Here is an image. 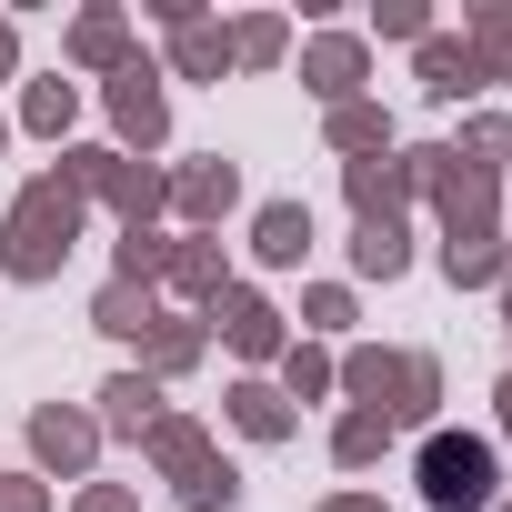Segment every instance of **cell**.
I'll return each mask as SVG.
<instances>
[{
	"instance_id": "cell-18",
	"label": "cell",
	"mask_w": 512,
	"mask_h": 512,
	"mask_svg": "<svg viewBox=\"0 0 512 512\" xmlns=\"http://www.w3.org/2000/svg\"><path fill=\"white\" fill-rule=\"evenodd\" d=\"M201 342H211V332H201L191 312H161V322L141 332V372H151V382H171V372H191V362H201Z\"/></svg>"
},
{
	"instance_id": "cell-13",
	"label": "cell",
	"mask_w": 512,
	"mask_h": 512,
	"mask_svg": "<svg viewBox=\"0 0 512 512\" xmlns=\"http://www.w3.org/2000/svg\"><path fill=\"white\" fill-rule=\"evenodd\" d=\"M91 402H101L91 422H101V432H121V442H141V432L161 422V382H151V372H111Z\"/></svg>"
},
{
	"instance_id": "cell-27",
	"label": "cell",
	"mask_w": 512,
	"mask_h": 512,
	"mask_svg": "<svg viewBox=\"0 0 512 512\" xmlns=\"http://www.w3.org/2000/svg\"><path fill=\"white\" fill-rule=\"evenodd\" d=\"M272 61H282V21H272V11L231 21V71H272Z\"/></svg>"
},
{
	"instance_id": "cell-2",
	"label": "cell",
	"mask_w": 512,
	"mask_h": 512,
	"mask_svg": "<svg viewBox=\"0 0 512 512\" xmlns=\"http://www.w3.org/2000/svg\"><path fill=\"white\" fill-rule=\"evenodd\" d=\"M332 382H342L362 412H382L392 432H402V422H432V402H442V362H432V352H342Z\"/></svg>"
},
{
	"instance_id": "cell-15",
	"label": "cell",
	"mask_w": 512,
	"mask_h": 512,
	"mask_svg": "<svg viewBox=\"0 0 512 512\" xmlns=\"http://www.w3.org/2000/svg\"><path fill=\"white\" fill-rule=\"evenodd\" d=\"M251 251H262L272 272H292L302 251H312V211L302 201H262V211H251Z\"/></svg>"
},
{
	"instance_id": "cell-23",
	"label": "cell",
	"mask_w": 512,
	"mask_h": 512,
	"mask_svg": "<svg viewBox=\"0 0 512 512\" xmlns=\"http://www.w3.org/2000/svg\"><path fill=\"white\" fill-rule=\"evenodd\" d=\"M161 322V302L141 292V282H101V302H91V332H111V342H141Z\"/></svg>"
},
{
	"instance_id": "cell-8",
	"label": "cell",
	"mask_w": 512,
	"mask_h": 512,
	"mask_svg": "<svg viewBox=\"0 0 512 512\" xmlns=\"http://www.w3.org/2000/svg\"><path fill=\"white\" fill-rule=\"evenodd\" d=\"M201 322H221V342H231L241 362H282V312H272L262 292H251V282H221Z\"/></svg>"
},
{
	"instance_id": "cell-10",
	"label": "cell",
	"mask_w": 512,
	"mask_h": 512,
	"mask_svg": "<svg viewBox=\"0 0 512 512\" xmlns=\"http://www.w3.org/2000/svg\"><path fill=\"white\" fill-rule=\"evenodd\" d=\"M362 71H372V51H362L352 31H322V41L302 51V91H312V101H332V111H342V101H362Z\"/></svg>"
},
{
	"instance_id": "cell-1",
	"label": "cell",
	"mask_w": 512,
	"mask_h": 512,
	"mask_svg": "<svg viewBox=\"0 0 512 512\" xmlns=\"http://www.w3.org/2000/svg\"><path fill=\"white\" fill-rule=\"evenodd\" d=\"M71 241H81V191H71L61 171H41V181L11 201V221H0V272H11V282H61Z\"/></svg>"
},
{
	"instance_id": "cell-39",
	"label": "cell",
	"mask_w": 512,
	"mask_h": 512,
	"mask_svg": "<svg viewBox=\"0 0 512 512\" xmlns=\"http://www.w3.org/2000/svg\"><path fill=\"white\" fill-rule=\"evenodd\" d=\"M492 512H512V502H492Z\"/></svg>"
},
{
	"instance_id": "cell-37",
	"label": "cell",
	"mask_w": 512,
	"mask_h": 512,
	"mask_svg": "<svg viewBox=\"0 0 512 512\" xmlns=\"http://www.w3.org/2000/svg\"><path fill=\"white\" fill-rule=\"evenodd\" d=\"M492 292H502V322H512V272H502V282H492Z\"/></svg>"
},
{
	"instance_id": "cell-31",
	"label": "cell",
	"mask_w": 512,
	"mask_h": 512,
	"mask_svg": "<svg viewBox=\"0 0 512 512\" xmlns=\"http://www.w3.org/2000/svg\"><path fill=\"white\" fill-rule=\"evenodd\" d=\"M0 512H51V482L41 472H0Z\"/></svg>"
},
{
	"instance_id": "cell-28",
	"label": "cell",
	"mask_w": 512,
	"mask_h": 512,
	"mask_svg": "<svg viewBox=\"0 0 512 512\" xmlns=\"http://www.w3.org/2000/svg\"><path fill=\"white\" fill-rule=\"evenodd\" d=\"M161 262H171V241H161V231H121L111 282H141V292H151V282H161Z\"/></svg>"
},
{
	"instance_id": "cell-14",
	"label": "cell",
	"mask_w": 512,
	"mask_h": 512,
	"mask_svg": "<svg viewBox=\"0 0 512 512\" xmlns=\"http://www.w3.org/2000/svg\"><path fill=\"white\" fill-rule=\"evenodd\" d=\"M231 272H221V241L211 231H191V241H171V262H161V292H181V302H201L211 312V292H221Z\"/></svg>"
},
{
	"instance_id": "cell-25",
	"label": "cell",
	"mask_w": 512,
	"mask_h": 512,
	"mask_svg": "<svg viewBox=\"0 0 512 512\" xmlns=\"http://www.w3.org/2000/svg\"><path fill=\"white\" fill-rule=\"evenodd\" d=\"M382 452H392V422L352 402V412L332 422V462H342V472H362V462H382Z\"/></svg>"
},
{
	"instance_id": "cell-35",
	"label": "cell",
	"mask_w": 512,
	"mask_h": 512,
	"mask_svg": "<svg viewBox=\"0 0 512 512\" xmlns=\"http://www.w3.org/2000/svg\"><path fill=\"white\" fill-rule=\"evenodd\" d=\"M322 512H392V502H372V492H332Z\"/></svg>"
},
{
	"instance_id": "cell-7",
	"label": "cell",
	"mask_w": 512,
	"mask_h": 512,
	"mask_svg": "<svg viewBox=\"0 0 512 512\" xmlns=\"http://www.w3.org/2000/svg\"><path fill=\"white\" fill-rule=\"evenodd\" d=\"M111 131H121V151H161V131H171V101H161V71L151 61H131V71H111Z\"/></svg>"
},
{
	"instance_id": "cell-6",
	"label": "cell",
	"mask_w": 512,
	"mask_h": 512,
	"mask_svg": "<svg viewBox=\"0 0 512 512\" xmlns=\"http://www.w3.org/2000/svg\"><path fill=\"white\" fill-rule=\"evenodd\" d=\"M422 161H432V141H422V151H382V161H342L352 211H362V221H402V201L422 191Z\"/></svg>"
},
{
	"instance_id": "cell-19",
	"label": "cell",
	"mask_w": 512,
	"mask_h": 512,
	"mask_svg": "<svg viewBox=\"0 0 512 512\" xmlns=\"http://www.w3.org/2000/svg\"><path fill=\"white\" fill-rule=\"evenodd\" d=\"M472 81H512V0H472Z\"/></svg>"
},
{
	"instance_id": "cell-9",
	"label": "cell",
	"mask_w": 512,
	"mask_h": 512,
	"mask_svg": "<svg viewBox=\"0 0 512 512\" xmlns=\"http://www.w3.org/2000/svg\"><path fill=\"white\" fill-rule=\"evenodd\" d=\"M91 452H101V422H91V412H71V402H41V412H31V462H41V472L81 482Z\"/></svg>"
},
{
	"instance_id": "cell-36",
	"label": "cell",
	"mask_w": 512,
	"mask_h": 512,
	"mask_svg": "<svg viewBox=\"0 0 512 512\" xmlns=\"http://www.w3.org/2000/svg\"><path fill=\"white\" fill-rule=\"evenodd\" d=\"M492 402H502V432H512V372H502V392H492Z\"/></svg>"
},
{
	"instance_id": "cell-16",
	"label": "cell",
	"mask_w": 512,
	"mask_h": 512,
	"mask_svg": "<svg viewBox=\"0 0 512 512\" xmlns=\"http://www.w3.org/2000/svg\"><path fill=\"white\" fill-rule=\"evenodd\" d=\"M221 402H231V432H251V442H292V422H302L282 402V382H231Z\"/></svg>"
},
{
	"instance_id": "cell-30",
	"label": "cell",
	"mask_w": 512,
	"mask_h": 512,
	"mask_svg": "<svg viewBox=\"0 0 512 512\" xmlns=\"http://www.w3.org/2000/svg\"><path fill=\"white\" fill-rule=\"evenodd\" d=\"M302 322H312V332H342V322H352V292H342V282H312V292H302Z\"/></svg>"
},
{
	"instance_id": "cell-26",
	"label": "cell",
	"mask_w": 512,
	"mask_h": 512,
	"mask_svg": "<svg viewBox=\"0 0 512 512\" xmlns=\"http://www.w3.org/2000/svg\"><path fill=\"white\" fill-rule=\"evenodd\" d=\"M322 392H332V352L282 342V402H322Z\"/></svg>"
},
{
	"instance_id": "cell-20",
	"label": "cell",
	"mask_w": 512,
	"mask_h": 512,
	"mask_svg": "<svg viewBox=\"0 0 512 512\" xmlns=\"http://www.w3.org/2000/svg\"><path fill=\"white\" fill-rule=\"evenodd\" d=\"M352 272H362V282H402V272H412V231H402V221H362V231H352Z\"/></svg>"
},
{
	"instance_id": "cell-32",
	"label": "cell",
	"mask_w": 512,
	"mask_h": 512,
	"mask_svg": "<svg viewBox=\"0 0 512 512\" xmlns=\"http://www.w3.org/2000/svg\"><path fill=\"white\" fill-rule=\"evenodd\" d=\"M382 31L392 41H432V11H422V0H382Z\"/></svg>"
},
{
	"instance_id": "cell-17",
	"label": "cell",
	"mask_w": 512,
	"mask_h": 512,
	"mask_svg": "<svg viewBox=\"0 0 512 512\" xmlns=\"http://www.w3.org/2000/svg\"><path fill=\"white\" fill-rule=\"evenodd\" d=\"M171 71H181V81H221V71H231V31L201 21V11L171 21Z\"/></svg>"
},
{
	"instance_id": "cell-33",
	"label": "cell",
	"mask_w": 512,
	"mask_h": 512,
	"mask_svg": "<svg viewBox=\"0 0 512 512\" xmlns=\"http://www.w3.org/2000/svg\"><path fill=\"white\" fill-rule=\"evenodd\" d=\"M71 512H141V502H131V482H81Z\"/></svg>"
},
{
	"instance_id": "cell-22",
	"label": "cell",
	"mask_w": 512,
	"mask_h": 512,
	"mask_svg": "<svg viewBox=\"0 0 512 512\" xmlns=\"http://www.w3.org/2000/svg\"><path fill=\"white\" fill-rule=\"evenodd\" d=\"M332 151H342V161H382V151H392V111H382V101H342V111H332Z\"/></svg>"
},
{
	"instance_id": "cell-29",
	"label": "cell",
	"mask_w": 512,
	"mask_h": 512,
	"mask_svg": "<svg viewBox=\"0 0 512 512\" xmlns=\"http://www.w3.org/2000/svg\"><path fill=\"white\" fill-rule=\"evenodd\" d=\"M452 151H462V161H482V171H502V161H512V121H502V111H482Z\"/></svg>"
},
{
	"instance_id": "cell-34",
	"label": "cell",
	"mask_w": 512,
	"mask_h": 512,
	"mask_svg": "<svg viewBox=\"0 0 512 512\" xmlns=\"http://www.w3.org/2000/svg\"><path fill=\"white\" fill-rule=\"evenodd\" d=\"M21 71V31H11V11H0V81Z\"/></svg>"
},
{
	"instance_id": "cell-11",
	"label": "cell",
	"mask_w": 512,
	"mask_h": 512,
	"mask_svg": "<svg viewBox=\"0 0 512 512\" xmlns=\"http://www.w3.org/2000/svg\"><path fill=\"white\" fill-rule=\"evenodd\" d=\"M231 201H241V171H231V161H181V171H171V211H181L191 231H221Z\"/></svg>"
},
{
	"instance_id": "cell-5",
	"label": "cell",
	"mask_w": 512,
	"mask_h": 512,
	"mask_svg": "<svg viewBox=\"0 0 512 512\" xmlns=\"http://www.w3.org/2000/svg\"><path fill=\"white\" fill-rule=\"evenodd\" d=\"M492 482H502V462H492L482 432H432V442H422V502H432V512H492V502H502Z\"/></svg>"
},
{
	"instance_id": "cell-38",
	"label": "cell",
	"mask_w": 512,
	"mask_h": 512,
	"mask_svg": "<svg viewBox=\"0 0 512 512\" xmlns=\"http://www.w3.org/2000/svg\"><path fill=\"white\" fill-rule=\"evenodd\" d=\"M0 151H11V121H0Z\"/></svg>"
},
{
	"instance_id": "cell-3",
	"label": "cell",
	"mask_w": 512,
	"mask_h": 512,
	"mask_svg": "<svg viewBox=\"0 0 512 512\" xmlns=\"http://www.w3.org/2000/svg\"><path fill=\"white\" fill-rule=\"evenodd\" d=\"M141 452L161 462V482H171L191 512H231V502H241V472L221 462V442H211L191 412H161V422L141 432Z\"/></svg>"
},
{
	"instance_id": "cell-4",
	"label": "cell",
	"mask_w": 512,
	"mask_h": 512,
	"mask_svg": "<svg viewBox=\"0 0 512 512\" xmlns=\"http://www.w3.org/2000/svg\"><path fill=\"white\" fill-rule=\"evenodd\" d=\"M61 181H71L81 201H111L121 231H151V211L171 201V171H151V161H131V151H61Z\"/></svg>"
},
{
	"instance_id": "cell-21",
	"label": "cell",
	"mask_w": 512,
	"mask_h": 512,
	"mask_svg": "<svg viewBox=\"0 0 512 512\" xmlns=\"http://www.w3.org/2000/svg\"><path fill=\"white\" fill-rule=\"evenodd\" d=\"M412 51H422L412 71H422V91H432V101H462V91H482V81H472V51H462L452 31H432V41H412Z\"/></svg>"
},
{
	"instance_id": "cell-12",
	"label": "cell",
	"mask_w": 512,
	"mask_h": 512,
	"mask_svg": "<svg viewBox=\"0 0 512 512\" xmlns=\"http://www.w3.org/2000/svg\"><path fill=\"white\" fill-rule=\"evenodd\" d=\"M61 51H71V71H101V81H111V71H131V21L101 0V11H81V21H71V41H61Z\"/></svg>"
},
{
	"instance_id": "cell-24",
	"label": "cell",
	"mask_w": 512,
	"mask_h": 512,
	"mask_svg": "<svg viewBox=\"0 0 512 512\" xmlns=\"http://www.w3.org/2000/svg\"><path fill=\"white\" fill-rule=\"evenodd\" d=\"M71 121H81V91H71V81H61V71H51V81H31V91H21V131H41V141H61V131H71Z\"/></svg>"
}]
</instances>
